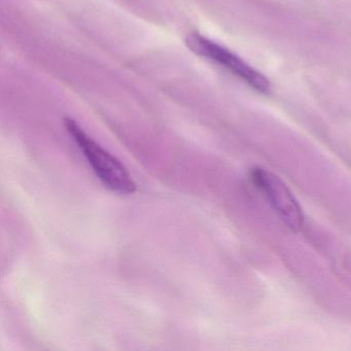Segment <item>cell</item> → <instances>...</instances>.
Returning a JSON list of instances; mask_svg holds the SVG:
<instances>
[{"instance_id": "cell-2", "label": "cell", "mask_w": 351, "mask_h": 351, "mask_svg": "<svg viewBox=\"0 0 351 351\" xmlns=\"http://www.w3.org/2000/svg\"><path fill=\"white\" fill-rule=\"evenodd\" d=\"M186 42L193 52L225 67L233 75L243 80L250 87L254 88L262 93L270 91V83L262 73L252 69L237 55L233 54L231 51L223 48L221 45L199 34H189Z\"/></svg>"}, {"instance_id": "cell-3", "label": "cell", "mask_w": 351, "mask_h": 351, "mask_svg": "<svg viewBox=\"0 0 351 351\" xmlns=\"http://www.w3.org/2000/svg\"><path fill=\"white\" fill-rule=\"evenodd\" d=\"M252 180L264 193L283 223L291 231H299L304 221L302 208L281 178L272 172L258 168L252 171Z\"/></svg>"}, {"instance_id": "cell-1", "label": "cell", "mask_w": 351, "mask_h": 351, "mask_svg": "<svg viewBox=\"0 0 351 351\" xmlns=\"http://www.w3.org/2000/svg\"><path fill=\"white\" fill-rule=\"evenodd\" d=\"M64 126L85 156L94 173L106 188L121 195L136 192V184L120 160L98 145L73 119L65 118Z\"/></svg>"}]
</instances>
